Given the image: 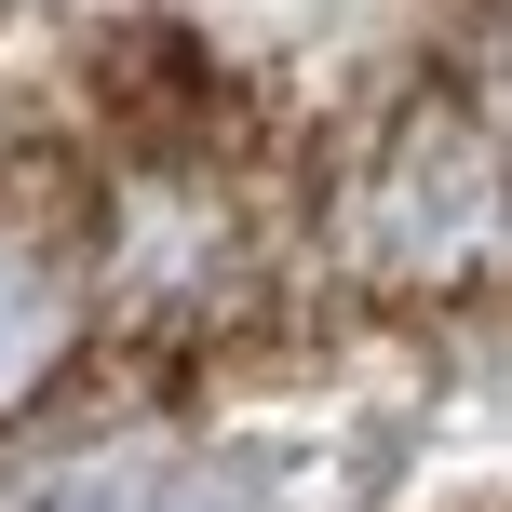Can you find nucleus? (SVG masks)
<instances>
[{"mask_svg": "<svg viewBox=\"0 0 512 512\" xmlns=\"http://www.w3.org/2000/svg\"><path fill=\"white\" fill-rule=\"evenodd\" d=\"M472 230H486V162H472L445 122H418L405 176H391V256H405V270H445Z\"/></svg>", "mask_w": 512, "mask_h": 512, "instance_id": "nucleus-1", "label": "nucleus"}, {"mask_svg": "<svg viewBox=\"0 0 512 512\" xmlns=\"http://www.w3.org/2000/svg\"><path fill=\"white\" fill-rule=\"evenodd\" d=\"M68 337H81V310H68V283H54V256L0 243V405H27V391L68 364Z\"/></svg>", "mask_w": 512, "mask_h": 512, "instance_id": "nucleus-2", "label": "nucleus"}, {"mask_svg": "<svg viewBox=\"0 0 512 512\" xmlns=\"http://www.w3.org/2000/svg\"><path fill=\"white\" fill-rule=\"evenodd\" d=\"M54 512H230L216 472H162V459H122V472H81Z\"/></svg>", "mask_w": 512, "mask_h": 512, "instance_id": "nucleus-3", "label": "nucleus"}]
</instances>
